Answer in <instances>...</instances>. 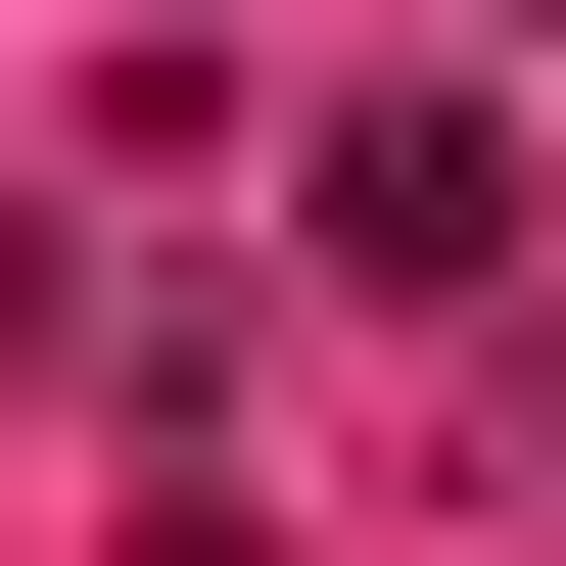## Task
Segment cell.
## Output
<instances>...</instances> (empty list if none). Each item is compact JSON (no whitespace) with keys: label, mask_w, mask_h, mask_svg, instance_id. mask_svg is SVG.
<instances>
[{"label":"cell","mask_w":566,"mask_h":566,"mask_svg":"<svg viewBox=\"0 0 566 566\" xmlns=\"http://www.w3.org/2000/svg\"><path fill=\"white\" fill-rule=\"evenodd\" d=\"M283 189H331V283H520V95H331Z\"/></svg>","instance_id":"cell-1"}]
</instances>
